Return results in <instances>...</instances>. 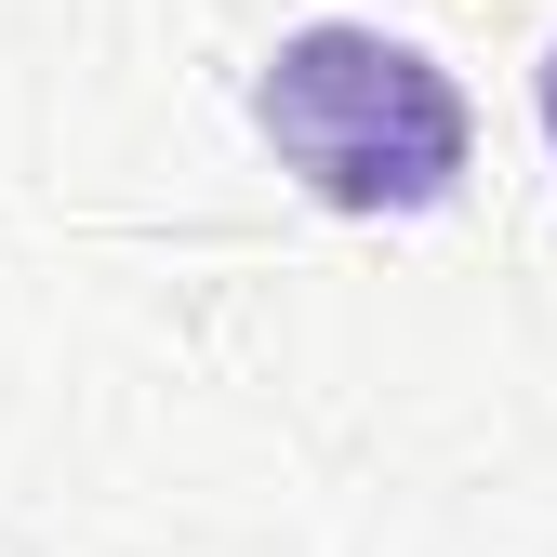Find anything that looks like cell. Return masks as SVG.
Returning a JSON list of instances; mask_svg holds the SVG:
<instances>
[{"mask_svg": "<svg viewBox=\"0 0 557 557\" xmlns=\"http://www.w3.org/2000/svg\"><path fill=\"white\" fill-rule=\"evenodd\" d=\"M252 120L278 173H293L319 213H438L465 186V94L425 40L385 27H293L252 81Z\"/></svg>", "mask_w": 557, "mask_h": 557, "instance_id": "obj_1", "label": "cell"}, {"mask_svg": "<svg viewBox=\"0 0 557 557\" xmlns=\"http://www.w3.org/2000/svg\"><path fill=\"white\" fill-rule=\"evenodd\" d=\"M544 133H557V53H544Z\"/></svg>", "mask_w": 557, "mask_h": 557, "instance_id": "obj_2", "label": "cell"}]
</instances>
